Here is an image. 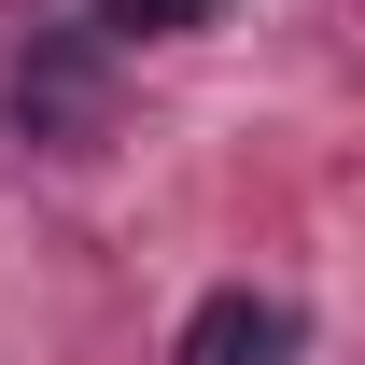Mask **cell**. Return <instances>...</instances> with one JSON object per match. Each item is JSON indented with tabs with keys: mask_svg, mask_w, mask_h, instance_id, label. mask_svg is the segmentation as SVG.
Here are the masks:
<instances>
[{
	"mask_svg": "<svg viewBox=\"0 0 365 365\" xmlns=\"http://www.w3.org/2000/svg\"><path fill=\"white\" fill-rule=\"evenodd\" d=\"M225 0H98L85 14V43H182V29H211Z\"/></svg>",
	"mask_w": 365,
	"mask_h": 365,
	"instance_id": "3957f363",
	"label": "cell"
},
{
	"mask_svg": "<svg viewBox=\"0 0 365 365\" xmlns=\"http://www.w3.org/2000/svg\"><path fill=\"white\" fill-rule=\"evenodd\" d=\"M98 98H113V85H98V43H85V29H56V43L14 56V127H29V140H98Z\"/></svg>",
	"mask_w": 365,
	"mask_h": 365,
	"instance_id": "6da1fadb",
	"label": "cell"
},
{
	"mask_svg": "<svg viewBox=\"0 0 365 365\" xmlns=\"http://www.w3.org/2000/svg\"><path fill=\"white\" fill-rule=\"evenodd\" d=\"M295 351V309H267V295H197V323H182L169 365H281Z\"/></svg>",
	"mask_w": 365,
	"mask_h": 365,
	"instance_id": "7a4b0ae2",
	"label": "cell"
}]
</instances>
